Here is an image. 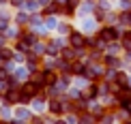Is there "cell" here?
<instances>
[{
    "instance_id": "1",
    "label": "cell",
    "mask_w": 131,
    "mask_h": 124,
    "mask_svg": "<svg viewBox=\"0 0 131 124\" xmlns=\"http://www.w3.org/2000/svg\"><path fill=\"white\" fill-rule=\"evenodd\" d=\"M37 92H39V84H35V81L24 84V88H21V94H26V96H35Z\"/></svg>"
},
{
    "instance_id": "2",
    "label": "cell",
    "mask_w": 131,
    "mask_h": 124,
    "mask_svg": "<svg viewBox=\"0 0 131 124\" xmlns=\"http://www.w3.org/2000/svg\"><path fill=\"white\" fill-rule=\"evenodd\" d=\"M69 41H71V45H73V47H78V49H80V47H84V45H86V39H84L82 34H78V32H71Z\"/></svg>"
},
{
    "instance_id": "3",
    "label": "cell",
    "mask_w": 131,
    "mask_h": 124,
    "mask_svg": "<svg viewBox=\"0 0 131 124\" xmlns=\"http://www.w3.org/2000/svg\"><path fill=\"white\" fill-rule=\"evenodd\" d=\"M19 99H21V92H15V90H9V92L4 94V101H7L9 105H13V103H17Z\"/></svg>"
},
{
    "instance_id": "4",
    "label": "cell",
    "mask_w": 131,
    "mask_h": 124,
    "mask_svg": "<svg viewBox=\"0 0 131 124\" xmlns=\"http://www.w3.org/2000/svg\"><path fill=\"white\" fill-rule=\"evenodd\" d=\"M116 36H118V32L114 28H103L101 30V39L103 41H112V39H116Z\"/></svg>"
},
{
    "instance_id": "5",
    "label": "cell",
    "mask_w": 131,
    "mask_h": 124,
    "mask_svg": "<svg viewBox=\"0 0 131 124\" xmlns=\"http://www.w3.org/2000/svg\"><path fill=\"white\" fill-rule=\"evenodd\" d=\"M78 4H80V0H67V4H64V13H67V15H73L75 9H78Z\"/></svg>"
},
{
    "instance_id": "6",
    "label": "cell",
    "mask_w": 131,
    "mask_h": 124,
    "mask_svg": "<svg viewBox=\"0 0 131 124\" xmlns=\"http://www.w3.org/2000/svg\"><path fill=\"white\" fill-rule=\"evenodd\" d=\"M54 79H56V75L52 71H45L43 73V84H54Z\"/></svg>"
},
{
    "instance_id": "7",
    "label": "cell",
    "mask_w": 131,
    "mask_h": 124,
    "mask_svg": "<svg viewBox=\"0 0 131 124\" xmlns=\"http://www.w3.org/2000/svg\"><path fill=\"white\" fill-rule=\"evenodd\" d=\"M50 111H52V114H60V111H62V105L58 103V101H52V103H50Z\"/></svg>"
},
{
    "instance_id": "8",
    "label": "cell",
    "mask_w": 131,
    "mask_h": 124,
    "mask_svg": "<svg viewBox=\"0 0 131 124\" xmlns=\"http://www.w3.org/2000/svg\"><path fill=\"white\" fill-rule=\"evenodd\" d=\"M123 43H125V47H127V49H131V32H125Z\"/></svg>"
},
{
    "instance_id": "9",
    "label": "cell",
    "mask_w": 131,
    "mask_h": 124,
    "mask_svg": "<svg viewBox=\"0 0 131 124\" xmlns=\"http://www.w3.org/2000/svg\"><path fill=\"white\" fill-rule=\"evenodd\" d=\"M17 118L19 120H26V118H30V111L28 109H17Z\"/></svg>"
},
{
    "instance_id": "10",
    "label": "cell",
    "mask_w": 131,
    "mask_h": 124,
    "mask_svg": "<svg viewBox=\"0 0 131 124\" xmlns=\"http://www.w3.org/2000/svg\"><path fill=\"white\" fill-rule=\"evenodd\" d=\"M58 49H60V43H56V41H54V43H52V45H50V47H47V51H50V53H56Z\"/></svg>"
},
{
    "instance_id": "11",
    "label": "cell",
    "mask_w": 131,
    "mask_h": 124,
    "mask_svg": "<svg viewBox=\"0 0 131 124\" xmlns=\"http://www.w3.org/2000/svg\"><path fill=\"white\" fill-rule=\"evenodd\" d=\"M0 58H2V60H11V58H13V53H11L9 49H2V51H0Z\"/></svg>"
},
{
    "instance_id": "12",
    "label": "cell",
    "mask_w": 131,
    "mask_h": 124,
    "mask_svg": "<svg viewBox=\"0 0 131 124\" xmlns=\"http://www.w3.org/2000/svg\"><path fill=\"white\" fill-rule=\"evenodd\" d=\"M80 124H95V118H92V116H84L80 120Z\"/></svg>"
},
{
    "instance_id": "13",
    "label": "cell",
    "mask_w": 131,
    "mask_h": 124,
    "mask_svg": "<svg viewBox=\"0 0 131 124\" xmlns=\"http://www.w3.org/2000/svg\"><path fill=\"white\" fill-rule=\"evenodd\" d=\"M62 56L69 60V58H73V56H75V51H73V49H64V51H62Z\"/></svg>"
},
{
    "instance_id": "14",
    "label": "cell",
    "mask_w": 131,
    "mask_h": 124,
    "mask_svg": "<svg viewBox=\"0 0 131 124\" xmlns=\"http://www.w3.org/2000/svg\"><path fill=\"white\" fill-rule=\"evenodd\" d=\"M17 21H19V24H24V21H28V15H26V13H19V15H17Z\"/></svg>"
},
{
    "instance_id": "15",
    "label": "cell",
    "mask_w": 131,
    "mask_h": 124,
    "mask_svg": "<svg viewBox=\"0 0 131 124\" xmlns=\"http://www.w3.org/2000/svg\"><path fill=\"white\" fill-rule=\"evenodd\" d=\"M11 4L13 7H21V4H26V0H11Z\"/></svg>"
},
{
    "instance_id": "16",
    "label": "cell",
    "mask_w": 131,
    "mask_h": 124,
    "mask_svg": "<svg viewBox=\"0 0 131 124\" xmlns=\"http://www.w3.org/2000/svg\"><path fill=\"white\" fill-rule=\"evenodd\" d=\"M107 64H110V66H116V64H118V60H116V58H107V60H105Z\"/></svg>"
},
{
    "instance_id": "17",
    "label": "cell",
    "mask_w": 131,
    "mask_h": 124,
    "mask_svg": "<svg viewBox=\"0 0 131 124\" xmlns=\"http://www.w3.org/2000/svg\"><path fill=\"white\" fill-rule=\"evenodd\" d=\"M0 79H7V71L4 68H0Z\"/></svg>"
},
{
    "instance_id": "18",
    "label": "cell",
    "mask_w": 131,
    "mask_h": 124,
    "mask_svg": "<svg viewBox=\"0 0 131 124\" xmlns=\"http://www.w3.org/2000/svg\"><path fill=\"white\" fill-rule=\"evenodd\" d=\"M56 2H64V0H56Z\"/></svg>"
},
{
    "instance_id": "19",
    "label": "cell",
    "mask_w": 131,
    "mask_h": 124,
    "mask_svg": "<svg viewBox=\"0 0 131 124\" xmlns=\"http://www.w3.org/2000/svg\"><path fill=\"white\" fill-rule=\"evenodd\" d=\"M39 2H47V0H39Z\"/></svg>"
},
{
    "instance_id": "20",
    "label": "cell",
    "mask_w": 131,
    "mask_h": 124,
    "mask_svg": "<svg viewBox=\"0 0 131 124\" xmlns=\"http://www.w3.org/2000/svg\"><path fill=\"white\" fill-rule=\"evenodd\" d=\"M0 124H4V122H0Z\"/></svg>"
}]
</instances>
